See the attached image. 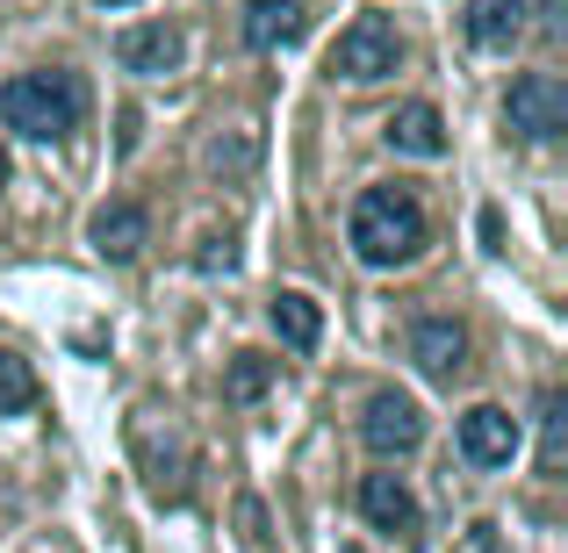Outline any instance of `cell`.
Wrapping results in <instances>:
<instances>
[{
	"label": "cell",
	"mask_w": 568,
	"mask_h": 553,
	"mask_svg": "<svg viewBox=\"0 0 568 553\" xmlns=\"http://www.w3.org/2000/svg\"><path fill=\"white\" fill-rule=\"evenodd\" d=\"M80 109H87V94H80L72 72H14V80L0 86V123H8L14 137H37V144L65 137V130L80 123Z\"/></svg>",
	"instance_id": "2"
},
{
	"label": "cell",
	"mask_w": 568,
	"mask_h": 553,
	"mask_svg": "<svg viewBox=\"0 0 568 553\" xmlns=\"http://www.w3.org/2000/svg\"><path fill=\"white\" fill-rule=\"evenodd\" d=\"M382 137L396 144V152H410V158H439V152H446V123H439V109H432V101H410V109H396Z\"/></svg>",
	"instance_id": "12"
},
{
	"label": "cell",
	"mask_w": 568,
	"mask_h": 553,
	"mask_svg": "<svg viewBox=\"0 0 568 553\" xmlns=\"http://www.w3.org/2000/svg\"><path fill=\"white\" fill-rule=\"evenodd\" d=\"M29 402H37V373H29V360L0 352V417H22Z\"/></svg>",
	"instance_id": "16"
},
{
	"label": "cell",
	"mask_w": 568,
	"mask_h": 553,
	"mask_svg": "<svg viewBox=\"0 0 568 553\" xmlns=\"http://www.w3.org/2000/svg\"><path fill=\"white\" fill-rule=\"evenodd\" d=\"M511 453H518V417L497 410V402H475L460 417V460L468 468H511Z\"/></svg>",
	"instance_id": "6"
},
{
	"label": "cell",
	"mask_w": 568,
	"mask_h": 553,
	"mask_svg": "<svg viewBox=\"0 0 568 553\" xmlns=\"http://www.w3.org/2000/svg\"><path fill=\"white\" fill-rule=\"evenodd\" d=\"M346 237H353V252H361V266H403L425 245V208H417L410 187H367L361 202H353Z\"/></svg>",
	"instance_id": "1"
},
{
	"label": "cell",
	"mask_w": 568,
	"mask_h": 553,
	"mask_svg": "<svg viewBox=\"0 0 568 553\" xmlns=\"http://www.w3.org/2000/svg\"><path fill=\"white\" fill-rule=\"evenodd\" d=\"M303 8L295 0H252L245 8V43L252 51H288V43H303Z\"/></svg>",
	"instance_id": "11"
},
{
	"label": "cell",
	"mask_w": 568,
	"mask_h": 553,
	"mask_svg": "<svg viewBox=\"0 0 568 553\" xmlns=\"http://www.w3.org/2000/svg\"><path fill=\"white\" fill-rule=\"evenodd\" d=\"M504 123H511L526 144H555L568 130V86L555 72H526V80L504 94Z\"/></svg>",
	"instance_id": "4"
},
{
	"label": "cell",
	"mask_w": 568,
	"mask_h": 553,
	"mask_svg": "<svg viewBox=\"0 0 568 553\" xmlns=\"http://www.w3.org/2000/svg\"><path fill=\"white\" fill-rule=\"evenodd\" d=\"M266 381H274V360H260V352H237V367H231V381H223V396H231V402H260Z\"/></svg>",
	"instance_id": "17"
},
{
	"label": "cell",
	"mask_w": 568,
	"mask_h": 553,
	"mask_svg": "<svg viewBox=\"0 0 568 553\" xmlns=\"http://www.w3.org/2000/svg\"><path fill=\"white\" fill-rule=\"evenodd\" d=\"M101 8H123V0H101Z\"/></svg>",
	"instance_id": "19"
},
{
	"label": "cell",
	"mask_w": 568,
	"mask_h": 553,
	"mask_svg": "<svg viewBox=\"0 0 568 553\" xmlns=\"http://www.w3.org/2000/svg\"><path fill=\"white\" fill-rule=\"evenodd\" d=\"M266 317H274L281 346H295V352H310V346H317V338H324V317H317V303H310V295H295V288H281Z\"/></svg>",
	"instance_id": "14"
},
{
	"label": "cell",
	"mask_w": 568,
	"mask_h": 553,
	"mask_svg": "<svg viewBox=\"0 0 568 553\" xmlns=\"http://www.w3.org/2000/svg\"><path fill=\"white\" fill-rule=\"evenodd\" d=\"M87 237H94L101 259H138V252L152 245V216H144L138 202H109L94 223H87Z\"/></svg>",
	"instance_id": "9"
},
{
	"label": "cell",
	"mask_w": 568,
	"mask_h": 553,
	"mask_svg": "<svg viewBox=\"0 0 568 553\" xmlns=\"http://www.w3.org/2000/svg\"><path fill=\"white\" fill-rule=\"evenodd\" d=\"M0 187H8V144H0Z\"/></svg>",
	"instance_id": "18"
},
{
	"label": "cell",
	"mask_w": 568,
	"mask_h": 553,
	"mask_svg": "<svg viewBox=\"0 0 568 553\" xmlns=\"http://www.w3.org/2000/svg\"><path fill=\"white\" fill-rule=\"evenodd\" d=\"M540 468L547 474L568 468V396H547V410H540Z\"/></svg>",
	"instance_id": "15"
},
{
	"label": "cell",
	"mask_w": 568,
	"mask_h": 553,
	"mask_svg": "<svg viewBox=\"0 0 568 553\" xmlns=\"http://www.w3.org/2000/svg\"><path fill=\"white\" fill-rule=\"evenodd\" d=\"M181 29H166V22H138V29H123L115 37V58H123V72H138V80H159V72H173L181 65Z\"/></svg>",
	"instance_id": "7"
},
{
	"label": "cell",
	"mask_w": 568,
	"mask_h": 553,
	"mask_svg": "<svg viewBox=\"0 0 568 553\" xmlns=\"http://www.w3.org/2000/svg\"><path fill=\"white\" fill-rule=\"evenodd\" d=\"M361 518L388 540H403V532H417V496L403 489V474H367L361 482Z\"/></svg>",
	"instance_id": "10"
},
{
	"label": "cell",
	"mask_w": 568,
	"mask_h": 553,
	"mask_svg": "<svg viewBox=\"0 0 568 553\" xmlns=\"http://www.w3.org/2000/svg\"><path fill=\"white\" fill-rule=\"evenodd\" d=\"M410 360L432 373V381H454L460 367H468V331H460L454 317H425L410 331Z\"/></svg>",
	"instance_id": "8"
},
{
	"label": "cell",
	"mask_w": 568,
	"mask_h": 553,
	"mask_svg": "<svg viewBox=\"0 0 568 553\" xmlns=\"http://www.w3.org/2000/svg\"><path fill=\"white\" fill-rule=\"evenodd\" d=\"M518 29H526V0H468V43L504 51Z\"/></svg>",
	"instance_id": "13"
},
{
	"label": "cell",
	"mask_w": 568,
	"mask_h": 553,
	"mask_svg": "<svg viewBox=\"0 0 568 553\" xmlns=\"http://www.w3.org/2000/svg\"><path fill=\"white\" fill-rule=\"evenodd\" d=\"M361 439H367V453L403 460V453L425 446V410H417L410 396H396V388H382V396L367 402V417H361Z\"/></svg>",
	"instance_id": "5"
},
{
	"label": "cell",
	"mask_w": 568,
	"mask_h": 553,
	"mask_svg": "<svg viewBox=\"0 0 568 553\" xmlns=\"http://www.w3.org/2000/svg\"><path fill=\"white\" fill-rule=\"evenodd\" d=\"M396 58H403V37H396V22H388V14H361V22L332 43V72H338V80H353V86L388 80V72H396Z\"/></svg>",
	"instance_id": "3"
}]
</instances>
